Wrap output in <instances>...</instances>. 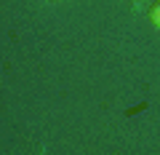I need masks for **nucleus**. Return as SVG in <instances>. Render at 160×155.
<instances>
[{
  "instance_id": "obj_1",
  "label": "nucleus",
  "mask_w": 160,
  "mask_h": 155,
  "mask_svg": "<svg viewBox=\"0 0 160 155\" xmlns=\"http://www.w3.org/2000/svg\"><path fill=\"white\" fill-rule=\"evenodd\" d=\"M149 19H152L155 27H160V3H158V6H152V11H149Z\"/></svg>"
}]
</instances>
